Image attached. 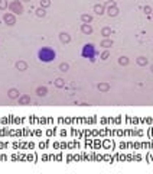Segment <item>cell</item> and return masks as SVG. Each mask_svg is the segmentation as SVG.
<instances>
[{"label": "cell", "instance_id": "603a6c76", "mask_svg": "<svg viewBox=\"0 0 153 174\" xmlns=\"http://www.w3.org/2000/svg\"><path fill=\"white\" fill-rule=\"evenodd\" d=\"M49 5H51L49 0H41V6H42V7H48Z\"/></svg>", "mask_w": 153, "mask_h": 174}, {"label": "cell", "instance_id": "d6986e66", "mask_svg": "<svg viewBox=\"0 0 153 174\" xmlns=\"http://www.w3.org/2000/svg\"><path fill=\"white\" fill-rule=\"evenodd\" d=\"M45 9H43V7H41V9H38L36 10V16H39V18H43V16H45Z\"/></svg>", "mask_w": 153, "mask_h": 174}, {"label": "cell", "instance_id": "ba28073f", "mask_svg": "<svg viewBox=\"0 0 153 174\" xmlns=\"http://www.w3.org/2000/svg\"><path fill=\"white\" fill-rule=\"evenodd\" d=\"M7 94H9L10 99H19V90L18 89H10Z\"/></svg>", "mask_w": 153, "mask_h": 174}, {"label": "cell", "instance_id": "52a82bcc", "mask_svg": "<svg viewBox=\"0 0 153 174\" xmlns=\"http://www.w3.org/2000/svg\"><path fill=\"white\" fill-rule=\"evenodd\" d=\"M36 94L41 96V97H45L46 94H48V90H46V87H38L36 89Z\"/></svg>", "mask_w": 153, "mask_h": 174}, {"label": "cell", "instance_id": "30bf717a", "mask_svg": "<svg viewBox=\"0 0 153 174\" xmlns=\"http://www.w3.org/2000/svg\"><path fill=\"white\" fill-rule=\"evenodd\" d=\"M94 12H95V15H100V16H101V15L104 13V6L103 5H95L94 6Z\"/></svg>", "mask_w": 153, "mask_h": 174}, {"label": "cell", "instance_id": "8fae6325", "mask_svg": "<svg viewBox=\"0 0 153 174\" xmlns=\"http://www.w3.org/2000/svg\"><path fill=\"white\" fill-rule=\"evenodd\" d=\"M16 68H18V70H20V71H25V70L27 68V65H26V63H25V61H18V63H16Z\"/></svg>", "mask_w": 153, "mask_h": 174}, {"label": "cell", "instance_id": "cb8c5ba5", "mask_svg": "<svg viewBox=\"0 0 153 174\" xmlns=\"http://www.w3.org/2000/svg\"><path fill=\"white\" fill-rule=\"evenodd\" d=\"M7 7V0H0V9H6Z\"/></svg>", "mask_w": 153, "mask_h": 174}, {"label": "cell", "instance_id": "ac0fdd59", "mask_svg": "<svg viewBox=\"0 0 153 174\" xmlns=\"http://www.w3.org/2000/svg\"><path fill=\"white\" fill-rule=\"evenodd\" d=\"M55 86L61 89V87H64V86H65V83H64V80H62V78H56V80H55Z\"/></svg>", "mask_w": 153, "mask_h": 174}, {"label": "cell", "instance_id": "7c38bea8", "mask_svg": "<svg viewBox=\"0 0 153 174\" xmlns=\"http://www.w3.org/2000/svg\"><path fill=\"white\" fill-rule=\"evenodd\" d=\"M27 103H30V97H29V96L19 97V105H27Z\"/></svg>", "mask_w": 153, "mask_h": 174}, {"label": "cell", "instance_id": "3957f363", "mask_svg": "<svg viewBox=\"0 0 153 174\" xmlns=\"http://www.w3.org/2000/svg\"><path fill=\"white\" fill-rule=\"evenodd\" d=\"M9 9L10 12H13L14 15H22L23 13V6L20 2H12L9 5Z\"/></svg>", "mask_w": 153, "mask_h": 174}, {"label": "cell", "instance_id": "5b68a950", "mask_svg": "<svg viewBox=\"0 0 153 174\" xmlns=\"http://www.w3.org/2000/svg\"><path fill=\"white\" fill-rule=\"evenodd\" d=\"M81 31H82V33H85V35H90V33H93V28L90 26V23H82Z\"/></svg>", "mask_w": 153, "mask_h": 174}, {"label": "cell", "instance_id": "7402d4cb", "mask_svg": "<svg viewBox=\"0 0 153 174\" xmlns=\"http://www.w3.org/2000/svg\"><path fill=\"white\" fill-rule=\"evenodd\" d=\"M108 57H110V52H108V51H104V52L101 54V60H104V61L108 60Z\"/></svg>", "mask_w": 153, "mask_h": 174}, {"label": "cell", "instance_id": "9c48e42d", "mask_svg": "<svg viewBox=\"0 0 153 174\" xmlns=\"http://www.w3.org/2000/svg\"><path fill=\"white\" fill-rule=\"evenodd\" d=\"M59 39H61V42H69V41H71V36L68 35L67 32H62V33H61V35H59Z\"/></svg>", "mask_w": 153, "mask_h": 174}, {"label": "cell", "instance_id": "4316f807", "mask_svg": "<svg viewBox=\"0 0 153 174\" xmlns=\"http://www.w3.org/2000/svg\"><path fill=\"white\" fill-rule=\"evenodd\" d=\"M23 2H29V0H23Z\"/></svg>", "mask_w": 153, "mask_h": 174}, {"label": "cell", "instance_id": "277c9868", "mask_svg": "<svg viewBox=\"0 0 153 174\" xmlns=\"http://www.w3.org/2000/svg\"><path fill=\"white\" fill-rule=\"evenodd\" d=\"M3 19H5V22L7 23V25H10V26L16 23V19H14V16L12 13H6L5 16H3Z\"/></svg>", "mask_w": 153, "mask_h": 174}, {"label": "cell", "instance_id": "4fadbf2b", "mask_svg": "<svg viewBox=\"0 0 153 174\" xmlns=\"http://www.w3.org/2000/svg\"><path fill=\"white\" fill-rule=\"evenodd\" d=\"M81 20H82L84 23H90L91 20H93V18H91L90 15H82V16H81Z\"/></svg>", "mask_w": 153, "mask_h": 174}, {"label": "cell", "instance_id": "2e32d148", "mask_svg": "<svg viewBox=\"0 0 153 174\" xmlns=\"http://www.w3.org/2000/svg\"><path fill=\"white\" fill-rule=\"evenodd\" d=\"M137 64H139V65H146V64H147V58L139 57V58H137Z\"/></svg>", "mask_w": 153, "mask_h": 174}, {"label": "cell", "instance_id": "6da1fadb", "mask_svg": "<svg viewBox=\"0 0 153 174\" xmlns=\"http://www.w3.org/2000/svg\"><path fill=\"white\" fill-rule=\"evenodd\" d=\"M38 60L46 64L54 63L56 60V51L54 48H51V47H42L38 51Z\"/></svg>", "mask_w": 153, "mask_h": 174}, {"label": "cell", "instance_id": "ffe728a7", "mask_svg": "<svg viewBox=\"0 0 153 174\" xmlns=\"http://www.w3.org/2000/svg\"><path fill=\"white\" fill-rule=\"evenodd\" d=\"M101 33H103V36L107 38L108 35H111V29H110V28H104L103 31H101Z\"/></svg>", "mask_w": 153, "mask_h": 174}, {"label": "cell", "instance_id": "e0dca14e", "mask_svg": "<svg viewBox=\"0 0 153 174\" xmlns=\"http://www.w3.org/2000/svg\"><path fill=\"white\" fill-rule=\"evenodd\" d=\"M59 70H61L62 73H67L68 70H69V65H68V64H65V63L59 64Z\"/></svg>", "mask_w": 153, "mask_h": 174}, {"label": "cell", "instance_id": "8992f818", "mask_svg": "<svg viewBox=\"0 0 153 174\" xmlns=\"http://www.w3.org/2000/svg\"><path fill=\"white\" fill-rule=\"evenodd\" d=\"M107 13H108V16H117L118 15V9L117 7H116V6H110V7H108L107 9Z\"/></svg>", "mask_w": 153, "mask_h": 174}, {"label": "cell", "instance_id": "484cf974", "mask_svg": "<svg viewBox=\"0 0 153 174\" xmlns=\"http://www.w3.org/2000/svg\"><path fill=\"white\" fill-rule=\"evenodd\" d=\"M152 73H153V65H152Z\"/></svg>", "mask_w": 153, "mask_h": 174}, {"label": "cell", "instance_id": "7a4b0ae2", "mask_svg": "<svg viewBox=\"0 0 153 174\" xmlns=\"http://www.w3.org/2000/svg\"><path fill=\"white\" fill-rule=\"evenodd\" d=\"M81 55L84 58H88L91 63L95 61V57H97V49H95L94 44H85L82 47V51H81Z\"/></svg>", "mask_w": 153, "mask_h": 174}, {"label": "cell", "instance_id": "9a60e30c", "mask_svg": "<svg viewBox=\"0 0 153 174\" xmlns=\"http://www.w3.org/2000/svg\"><path fill=\"white\" fill-rule=\"evenodd\" d=\"M108 89H110V86H108L107 83H101V84H98V90H101V91H107Z\"/></svg>", "mask_w": 153, "mask_h": 174}, {"label": "cell", "instance_id": "5bb4252c", "mask_svg": "<svg viewBox=\"0 0 153 174\" xmlns=\"http://www.w3.org/2000/svg\"><path fill=\"white\" fill-rule=\"evenodd\" d=\"M113 45V41L111 39H105V41H103L101 42V47H104V48H110Z\"/></svg>", "mask_w": 153, "mask_h": 174}, {"label": "cell", "instance_id": "d4e9b609", "mask_svg": "<svg viewBox=\"0 0 153 174\" xmlns=\"http://www.w3.org/2000/svg\"><path fill=\"white\" fill-rule=\"evenodd\" d=\"M144 12H146V13H150V7H149V6H146V7H144Z\"/></svg>", "mask_w": 153, "mask_h": 174}, {"label": "cell", "instance_id": "44dd1931", "mask_svg": "<svg viewBox=\"0 0 153 174\" xmlns=\"http://www.w3.org/2000/svg\"><path fill=\"white\" fill-rule=\"evenodd\" d=\"M118 64H121V65H127V64H129V58H127V57H121L120 60H118Z\"/></svg>", "mask_w": 153, "mask_h": 174}]
</instances>
